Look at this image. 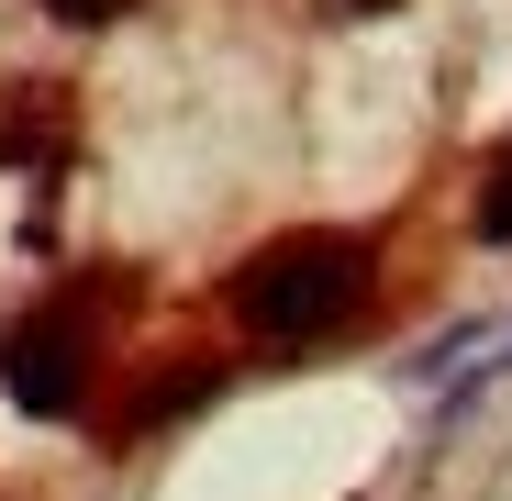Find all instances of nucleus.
Instances as JSON below:
<instances>
[{"label":"nucleus","mask_w":512,"mask_h":501,"mask_svg":"<svg viewBox=\"0 0 512 501\" xmlns=\"http://www.w3.org/2000/svg\"><path fill=\"white\" fill-rule=\"evenodd\" d=\"M368 301V245L357 234H279L234 268V323L268 346H312Z\"/></svg>","instance_id":"obj_1"},{"label":"nucleus","mask_w":512,"mask_h":501,"mask_svg":"<svg viewBox=\"0 0 512 501\" xmlns=\"http://www.w3.org/2000/svg\"><path fill=\"white\" fill-rule=\"evenodd\" d=\"M90 368H101V301L90 290H56V301L12 312V334H0V390L23 412H78Z\"/></svg>","instance_id":"obj_2"},{"label":"nucleus","mask_w":512,"mask_h":501,"mask_svg":"<svg viewBox=\"0 0 512 501\" xmlns=\"http://www.w3.org/2000/svg\"><path fill=\"white\" fill-rule=\"evenodd\" d=\"M479 234H490V245H512V145L490 156V179H479Z\"/></svg>","instance_id":"obj_3"},{"label":"nucleus","mask_w":512,"mask_h":501,"mask_svg":"<svg viewBox=\"0 0 512 501\" xmlns=\"http://www.w3.org/2000/svg\"><path fill=\"white\" fill-rule=\"evenodd\" d=\"M45 12H67V23H112L123 0H45Z\"/></svg>","instance_id":"obj_4"},{"label":"nucleus","mask_w":512,"mask_h":501,"mask_svg":"<svg viewBox=\"0 0 512 501\" xmlns=\"http://www.w3.org/2000/svg\"><path fill=\"white\" fill-rule=\"evenodd\" d=\"M323 12H379V0H323Z\"/></svg>","instance_id":"obj_5"}]
</instances>
